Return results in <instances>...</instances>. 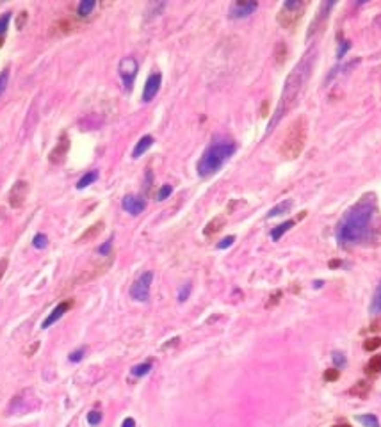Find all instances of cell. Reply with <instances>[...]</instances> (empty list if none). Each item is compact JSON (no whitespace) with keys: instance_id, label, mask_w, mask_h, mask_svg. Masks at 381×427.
Returning a JSON list of instances; mask_svg holds the SVG:
<instances>
[{"instance_id":"6da1fadb","label":"cell","mask_w":381,"mask_h":427,"mask_svg":"<svg viewBox=\"0 0 381 427\" xmlns=\"http://www.w3.org/2000/svg\"><path fill=\"white\" fill-rule=\"evenodd\" d=\"M313 57H315V48L306 52L303 57H301V61L296 65V68L289 73V77H287V80H285V86H283L280 103H278V107H276V112H274V116H272L271 123H269L267 134L272 132L276 123L285 116V112H289L290 109H292V105L296 103V100L300 98V93L303 91V86L310 78V73H312Z\"/></svg>"},{"instance_id":"7a4b0ae2","label":"cell","mask_w":381,"mask_h":427,"mask_svg":"<svg viewBox=\"0 0 381 427\" xmlns=\"http://www.w3.org/2000/svg\"><path fill=\"white\" fill-rule=\"evenodd\" d=\"M372 216H374V203L371 200H362L358 201L354 207H351L349 210L344 214L335 231V237L342 246L347 244H356L362 239H365L371 226Z\"/></svg>"},{"instance_id":"3957f363","label":"cell","mask_w":381,"mask_h":427,"mask_svg":"<svg viewBox=\"0 0 381 427\" xmlns=\"http://www.w3.org/2000/svg\"><path fill=\"white\" fill-rule=\"evenodd\" d=\"M237 146L231 141H219L212 142L207 150L203 152V155L198 160V175L201 178H208L212 175H216L226 162L230 160V157L235 153Z\"/></svg>"},{"instance_id":"277c9868","label":"cell","mask_w":381,"mask_h":427,"mask_svg":"<svg viewBox=\"0 0 381 427\" xmlns=\"http://www.w3.org/2000/svg\"><path fill=\"white\" fill-rule=\"evenodd\" d=\"M306 121L305 118H300L296 119V121L290 125L289 132H287L285 139H283V144H282V153L283 157H287V159H296V157L301 155V152H303L305 148V142H306Z\"/></svg>"},{"instance_id":"5b68a950","label":"cell","mask_w":381,"mask_h":427,"mask_svg":"<svg viewBox=\"0 0 381 427\" xmlns=\"http://www.w3.org/2000/svg\"><path fill=\"white\" fill-rule=\"evenodd\" d=\"M305 9L306 2H303V0H287V2H283L282 9L278 13V24L283 29H294L300 24Z\"/></svg>"},{"instance_id":"8992f818","label":"cell","mask_w":381,"mask_h":427,"mask_svg":"<svg viewBox=\"0 0 381 427\" xmlns=\"http://www.w3.org/2000/svg\"><path fill=\"white\" fill-rule=\"evenodd\" d=\"M152 282H153V272L146 271L139 276V278L134 282L132 288H130V295H132L134 301L139 303H146L150 299V288H152Z\"/></svg>"},{"instance_id":"52a82bcc","label":"cell","mask_w":381,"mask_h":427,"mask_svg":"<svg viewBox=\"0 0 381 427\" xmlns=\"http://www.w3.org/2000/svg\"><path fill=\"white\" fill-rule=\"evenodd\" d=\"M118 71H119V77H121L125 89L126 91H130L132 86H134V80H136V77H137V71H139V65H137V61L134 57H123L121 61H119Z\"/></svg>"},{"instance_id":"ba28073f","label":"cell","mask_w":381,"mask_h":427,"mask_svg":"<svg viewBox=\"0 0 381 427\" xmlns=\"http://www.w3.org/2000/svg\"><path fill=\"white\" fill-rule=\"evenodd\" d=\"M27 194H29V183L25 182V180H18V182L11 187L9 196H7L9 205L13 208H20L22 205L25 203V200H27Z\"/></svg>"},{"instance_id":"9c48e42d","label":"cell","mask_w":381,"mask_h":427,"mask_svg":"<svg viewBox=\"0 0 381 427\" xmlns=\"http://www.w3.org/2000/svg\"><path fill=\"white\" fill-rule=\"evenodd\" d=\"M259 7L257 2H244V0H237L230 6L228 16L231 20H241V18H248L249 14H253Z\"/></svg>"},{"instance_id":"30bf717a","label":"cell","mask_w":381,"mask_h":427,"mask_svg":"<svg viewBox=\"0 0 381 427\" xmlns=\"http://www.w3.org/2000/svg\"><path fill=\"white\" fill-rule=\"evenodd\" d=\"M121 207L125 212H129L130 216H139L141 212L146 208V200L143 196H134V194H129L121 200Z\"/></svg>"},{"instance_id":"8fae6325","label":"cell","mask_w":381,"mask_h":427,"mask_svg":"<svg viewBox=\"0 0 381 427\" xmlns=\"http://www.w3.org/2000/svg\"><path fill=\"white\" fill-rule=\"evenodd\" d=\"M160 84H162V75L159 71L152 73L150 77L146 78V84L143 88V102H152L153 98L157 96L160 89Z\"/></svg>"},{"instance_id":"7c38bea8","label":"cell","mask_w":381,"mask_h":427,"mask_svg":"<svg viewBox=\"0 0 381 427\" xmlns=\"http://www.w3.org/2000/svg\"><path fill=\"white\" fill-rule=\"evenodd\" d=\"M73 306V301L72 299H66V301H62V303H59L57 306H55L54 310H52V313L47 317V319L43 321V324H41V328L43 329H47V328H50L52 324H55L59 319H61L62 315H65L66 312H68L70 308Z\"/></svg>"},{"instance_id":"4fadbf2b","label":"cell","mask_w":381,"mask_h":427,"mask_svg":"<svg viewBox=\"0 0 381 427\" xmlns=\"http://www.w3.org/2000/svg\"><path fill=\"white\" fill-rule=\"evenodd\" d=\"M68 150H70V141H68V136L66 134H62L59 142L55 144V148L50 152V162L52 164H61L65 162L66 155H68Z\"/></svg>"},{"instance_id":"5bb4252c","label":"cell","mask_w":381,"mask_h":427,"mask_svg":"<svg viewBox=\"0 0 381 427\" xmlns=\"http://www.w3.org/2000/svg\"><path fill=\"white\" fill-rule=\"evenodd\" d=\"M153 146V137L152 136H143L139 141H137L136 148H134L132 152V159H139V157H143L144 153L148 152Z\"/></svg>"},{"instance_id":"9a60e30c","label":"cell","mask_w":381,"mask_h":427,"mask_svg":"<svg viewBox=\"0 0 381 427\" xmlns=\"http://www.w3.org/2000/svg\"><path fill=\"white\" fill-rule=\"evenodd\" d=\"M225 223H226L225 217H223V216H216L214 219L207 223V226H205V230H203V235H205V237H212V235H216L223 226H225Z\"/></svg>"},{"instance_id":"2e32d148","label":"cell","mask_w":381,"mask_h":427,"mask_svg":"<svg viewBox=\"0 0 381 427\" xmlns=\"http://www.w3.org/2000/svg\"><path fill=\"white\" fill-rule=\"evenodd\" d=\"M292 208V200H283L282 203H278L276 207H272L271 210L267 212V217L271 219V217H276V216H283V214H287Z\"/></svg>"},{"instance_id":"e0dca14e","label":"cell","mask_w":381,"mask_h":427,"mask_svg":"<svg viewBox=\"0 0 381 427\" xmlns=\"http://www.w3.org/2000/svg\"><path fill=\"white\" fill-rule=\"evenodd\" d=\"M102 228H103V223L102 221H98V223H95L93 226H89L88 230L84 231V233L78 237V242H84V241H91V239H95L96 235L102 231Z\"/></svg>"},{"instance_id":"ac0fdd59","label":"cell","mask_w":381,"mask_h":427,"mask_svg":"<svg viewBox=\"0 0 381 427\" xmlns=\"http://www.w3.org/2000/svg\"><path fill=\"white\" fill-rule=\"evenodd\" d=\"M96 180H98V171H88V173L84 175L80 180L77 182V189L78 190H82V189H86V187H89L91 183H95Z\"/></svg>"},{"instance_id":"d6986e66","label":"cell","mask_w":381,"mask_h":427,"mask_svg":"<svg viewBox=\"0 0 381 427\" xmlns=\"http://www.w3.org/2000/svg\"><path fill=\"white\" fill-rule=\"evenodd\" d=\"M292 226H294V221H285V223H282L280 226H276L274 230L271 231V239L272 241H280V239L283 237V233H287Z\"/></svg>"},{"instance_id":"ffe728a7","label":"cell","mask_w":381,"mask_h":427,"mask_svg":"<svg viewBox=\"0 0 381 427\" xmlns=\"http://www.w3.org/2000/svg\"><path fill=\"white\" fill-rule=\"evenodd\" d=\"M95 7H96L95 0H82V2L77 6V14L78 16H88V14L93 13Z\"/></svg>"},{"instance_id":"44dd1931","label":"cell","mask_w":381,"mask_h":427,"mask_svg":"<svg viewBox=\"0 0 381 427\" xmlns=\"http://www.w3.org/2000/svg\"><path fill=\"white\" fill-rule=\"evenodd\" d=\"M371 313L372 315H379L381 313V282L378 283V288H376V292H374V297H372Z\"/></svg>"},{"instance_id":"7402d4cb","label":"cell","mask_w":381,"mask_h":427,"mask_svg":"<svg viewBox=\"0 0 381 427\" xmlns=\"http://www.w3.org/2000/svg\"><path fill=\"white\" fill-rule=\"evenodd\" d=\"M152 370V363H141V365H136V367H132V376H136V377H143V376H146L148 372Z\"/></svg>"},{"instance_id":"603a6c76","label":"cell","mask_w":381,"mask_h":427,"mask_svg":"<svg viewBox=\"0 0 381 427\" xmlns=\"http://www.w3.org/2000/svg\"><path fill=\"white\" fill-rule=\"evenodd\" d=\"M356 420L365 427H379V422L374 415H360V417H356Z\"/></svg>"},{"instance_id":"cb8c5ba5","label":"cell","mask_w":381,"mask_h":427,"mask_svg":"<svg viewBox=\"0 0 381 427\" xmlns=\"http://www.w3.org/2000/svg\"><path fill=\"white\" fill-rule=\"evenodd\" d=\"M367 370H369V372H372V374L381 372V356H372V358L369 359Z\"/></svg>"},{"instance_id":"d4e9b609","label":"cell","mask_w":381,"mask_h":427,"mask_svg":"<svg viewBox=\"0 0 381 427\" xmlns=\"http://www.w3.org/2000/svg\"><path fill=\"white\" fill-rule=\"evenodd\" d=\"M47 244H48V239H47V235H43V233H36L34 239H32V246H34L36 249L47 248Z\"/></svg>"},{"instance_id":"484cf974","label":"cell","mask_w":381,"mask_h":427,"mask_svg":"<svg viewBox=\"0 0 381 427\" xmlns=\"http://www.w3.org/2000/svg\"><path fill=\"white\" fill-rule=\"evenodd\" d=\"M171 193H173V187L170 185V183H166V185H162L159 189V193H157V201H164L167 200V198L171 196Z\"/></svg>"},{"instance_id":"4316f807","label":"cell","mask_w":381,"mask_h":427,"mask_svg":"<svg viewBox=\"0 0 381 427\" xmlns=\"http://www.w3.org/2000/svg\"><path fill=\"white\" fill-rule=\"evenodd\" d=\"M7 84H9V68L2 70L0 71V96L4 95V91H6Z\"/></svg>"},{"instance_id":"83f0119b","label":"cell","mask_w":381,"mask_h":427,"mask_svg":"<svg viewBox=\"0 0 381 427\" xmlns=\"http://www.w3.org/2000/svg\"><path fill=\"white\" fill-rule=\"evenodd\" d=\"M190 283H185L184 287L178 290V303H185L189 299V295H190Z\"/></svg>"},{"instance_id":"f1b7e54d","label":"cell","mask_w":381,"mask_h":427,"mask_svg":"<svg viewBox=\"0 0 381 427\" xmlns=\"http://www.w3.org/2000/svg\"><path fill=\"white\" fill-rule=\"evenodd\" d=\"M9 22H11V13H4L0 16V37L6 34L7 27H9Z\"/></svg>"},{"instance_id":"f546056e","label":"cell","mask_w":381,"mask_h":427,"mask_svg":"<svg viewBox=\"0 0 381 427\" xmlns=\"http://www.w3.org/2000/svg\"><path fill=\"white\" fill-rule=\"evenodd\" d=\"M100 422H102V413L100 411H89L88 413V424L89 425H98Z\"/></svg>"},{"instance_id":"4dcf8cb0","label":"cell","mask_w":381,"mask_h":427,"mask_svg":"<svg viewBox=\"0 0 381 427\" xmlns=\"http://www.w3.org/2000/svg\"><path fill=\"white\" fill-rule=\"evenodd\" d=\"M379 346H381V338L379 336H374V338H369L367 342L364 344V349L365 351H376Z\"/></svg>"},{"instance_id":"1f68e13d","label":"cell","mask_w":381,"mask_h":427,"mask_svg":"<svg viewBox=\"0 0 381 427\" xmlns=\"http://www.w3.org/2000/svg\"><path fill=\"white\" fill-rule=\"evenodd\" d=\"M111 249H113V237H111L109 241H105L102 246H100V248H98V254H100V257H109Z\"/></svg>"},{"instance_id":"d6a6232c","label":"cell","mask_w":381,"mask_h":427,"mask_svg":"<svg viewBox=\"0 0 381 427\" xmlns=\"http://www.w3.org/2000/svg\"><path fill=\"white\" fill-rule=\"evenodd\" d=\"M84 354H86V349H84V347H78L77 351H73V353H70V361H72V363H78V361H82V358H84Z\"/></svg>"},{"instance_id":"836d02e7","label":"cell","mask_w":381,"mask_h":427,"mask_svg":"<svg viewBox=\"0 0 381 427\" xmlns=\"http://www.w3.org/2000/svg\"><path fill=\"white\" fill-rule=\"evenodd\" d=\"M27 20H29V13H27V11H22V13L18 14V18H16V27H18V31H22V29L25 27Z\"/></svg>"},{"instance_id":"e575fe53","label":"cell","mask_w":381,"mask_h":427,"mask_svg":"<svg viewBox=\"0 0 381 427\" xmlns=\"http://www.w3.org/2000/svg\"><path fill=\"white\" fill-rule=\"evenodd\" d=\"M338 376H341V374H338L337 369H330V370H326V372H324V379H326V381H337Z\"/></svg>"},{"instance_id":"d590c367","label":"cell","mask_w":381,"mask_h":427,"mask_svg":"<svg viewBox=\"0 0 381 427\" xmlns=\"http://www.w3.org/2000/svg\"><path fill=\"white\" fill-rule=\"evenodd\" d=\"M234 241H235L234 235H230V237H225V239H223V241L218 244V249H226V248H230V246L234 244Z\"/></svg>"},{"instance_id":"8d00e7d4","label":"cell","mask_w":381,"mask_h":427,"mask_svg":"<svg viewBox=\"0 0 381 427\" xmlns=\"http://www.w3.org/2000/svg\"><path fill=\"white\" fill-rule=\"evenodd\" d=\"M349 48H351V43H349V41H342V43H341V50H338L337 59H342L344 54H346V52L349 50Z\"/></svg>"},{"instance_id":"74e56055","label":"cell","mask_w":381,"mask_h":427,"mask_svg":"<svg viewBox=\"0 0 381 427\" xmlns=\"http://www.w3.org/2000/svg\"><path fill=\"white\" fill-rule=\"evenodd\" d=\"M6 269H7V258H2V260H0V280H2L4 274H6Z\"/></svg>"},{"instance_id":"f35d334b","label":"cell","mask_w":381,"mask_h":427,"mask_svg":"<svg viewBox=\"0 0 381 427\" xmlns=\"http://www.w3.org/2000/svg\"><path fill=\"white\" fill-rule=\"evenodd\" d=\"M121 427H136V420H134V418H125V420H123V424H121Z\"/></svg>"},{"instance_id":"ab89813d","label":"cell","mask_w":381,"mask_h":427,"mask_svg":"<svg viewBox=\"0 0 381 427\" xmlns=\"http://www.w3.org/2000/svg\"><path fill=\"white\" fill-rule=\"evenodd\" d=\"M333 359H335V363H338V365H342V363H344V358H342L341 353H338V354H333Z\"/></svg>"},{"instance_id":"60d3db41","label":"cell","mask_w":381,"mask_h":427,"mask_svg":"<svg viewBox=\"0 0 381 427\" xmlns=\"http://www.w3.org/2000/svg\"><path fill=\"white\" fill-rule=\"evenodd\" d=\"M323 285H324L323 282H315V283H313V287H315V288H321Z\"/></svg>"},{"instance_id":"b9f144b4","label":"cell","mask_w":381,"mask_h":427,"mask_svg":"<svg viewBox=\"0 0 381 427\" xmlns=\"http://www.w3.org/2000/svg\"><path fill=\"white\" fill-rule=\"evenodd\" d=\"M2 43H4V37H0V47H2Z\"/></svg>"},{"instance_id":"7bdbcfd3","label":"cell","mask_w":381,"mask_h":427,"mask_svg":"<svg viewBox=\"0 0 381 427\" xmlns=\"http://www.w3.org/2000/svg\"><path fill=\"white\" fill-rule=\"evenodd\" d=\"M335 427H351V425H335Z\"/></svg>"}]
</instances>
